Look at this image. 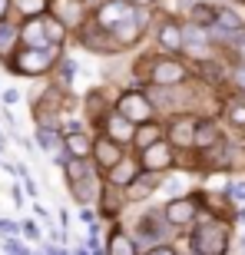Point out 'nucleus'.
<instances>
[{
	"instance_id": "nucleus-1",
	"label": "nucleus",
	"mask_w": 245,
	"mask_h": 255,
	"mask_svg": "<svg viewBox=\"0 0 245 255\" xmlns=\"http://www.w3.org/2000/svg\"><path fill=\"white\" fill-rule=\"evenodd\" d=\"M189 255H229L232 249V222L222 219H199L186 232Z\"/></svg>"
},
{
	"instance_id": "nucleus-2",
	"label": "nucleus",
	"mask_w": 245,
	"mask_h": 255,
	"mask_svg": "<svg viewBox=\"0 0 245 255\" xmlns=\"http://www.w3.org/2000/svg\"><path fill=\"white\" fill-rule=\"evenodd\" d=\"M129 232H132V239H136V246H139L142 252H149V249H156V246H166V242H172V239L179 236V232H172V226L166 222L162 206L159 209H139V216H136Z\"/></svg>"
},
{
	"instance_id": "nucleus-3",
	"label": "nucleus",
	"mask_w": 245,
	"mask_h": 255,
	"mask_svg": "<svg viewBox=\"0 0 245 255\" xmlns=\"http://www.w3.org/2000/svg\"><path fill=\"white\" fill-rule=\"evenodd\" d=\"M63 60V47H47V50H30L20 47L17 53H10V70L20 76H43Z\"/></svg>"
},
{
	"instance_id": "nucleus-4",
	"label": "nucleus",
	"mask_w": 245,
	"mask_h": 255,
	"mask_svg": "<svg viewBox=\"0 0 245 255\" xmlns=\"http://www.w3.org/2000/svg\"><path fill=\"white\" fill-rule=\"evenodd\" d=\"M162 216H166V222L172 226V232L186 236L189 229L202 219V199H199V192L172 196V199H166V202H162Z\"/></svg>"
},
{
	"instance_id": "nucleus-5",
	"label": "nucleus",
	"mask_w": 245,
	"mask_h": 255,
	"mask_svg": "<svg viewBox=\"0 0 245 255\" xmlns=\"http://www.w3.org/2000/svg\"><path fill=\"white\" fill-rule=\"evenodd\" d=\"M116 113L126 116L132 126H142V123L159 120L156 106H152V100L146 96L142 86H129V90H120V93H116Z\"/></svg>"
},
{
	"instance_id": "nucleus-6",
	"label": "nucleus",
	"mask_w": 245,
	"mask_h": 255,
	"mask_svg": "<svg viewBox=\"0 0 245 255\" xmlns=\"http://www.w3.org/2000/svg\"><path fill=\"white\" fill-rule=\"evenodd\" d=\"M136 159H139V169L142 172L169 176V172L179 166V149H176L169 139H162V142H156V146H149V149L136 152Z\"/></svg>"
},
{
	"instance_id": "nucleus-7",
	"label": "nucleus",
	"mask_w": 245,
	"mask_h": 255,
	"mask_svg": "<svg viewBox=\"0 0 245 255\" xmlns=\"http://www.w3.org/2000/svg\"><path fill=\"white\" fill-rule=\"evenodd\" d=\"M152 13H156V10L136 7V13H132V17H126L122 23H116V27L110 30V33H113V40H116V47H120V50H132V47H136V43L146 37V30H149Z\"/></svg>"
},
{
	"instance_id": "nucleus-8",
	"label": "nucleus",
	"mask_w": 245,
	"mask_h": 255,
	"mask_svg": "<svg viewBox=\"0 0 245 255\" xmlns=\"http://www.w3.org/2000/svg\"><path fill=\"white\" fill-rule=\"evenodd\" d=\"M196 126H199L196 113H176L166 120V139L179 152H196Z\"/></svg>"
},
{
	"instance_id": "nucleus-9",
	"label": "nucleus",
	"mask_w": 245,
	"mask_h": 255,
	"mask_svg": "<svg viewBox=\"0 0 245 255\" xmlns=\"http://www.w3.org/2000/svg\"><path fill=\"white\" fill-rule=\"evenodd\" d=\"M156 53L166 57H186V40H182V20L162 17L156 23Z\"/></svg>"
},
{
	"instance_id": "nucleus-10",
	"label": "nucleus",
	"mask_w": 245,
	"mask_h": 255,
	"mask_svg": "<svg viewBox=\"0 0 245 255\" xmlns=\"http://www.w3.org/2000/svg\"><path fill=\"white\" fill-rule=\"evenodd\" d=\"M126 156H129V152H126L122 142L110 139L106 132H96V139H93V166L100 169V176H106L113 166H120Z\"/></svg>"
},
{
	"instance_id": "nucleus-11",
	"label": "nucleus",
	"mask_w": 245,
	"mask_h": 255,
	"mask_svg": "<svg viewBox=\"0 0 245 255\" xmlns=\"http://www.w3.org/2000/svg\"><path fill=\"white\" fill-rule=\"evenodd\" d=\"M113 110H116V93L113 90H90V93L83 96V116L96 126V132H100V126L106 123V116L113 113Z\"/></svg>"
},
{
	"instance_id": "nucleus-12",
	"label": "nucleus",
	"mask_w": 245,
	"mask_h": 255,
	"mask_svg": "<svg viewBox=\"0 0 245 255\" xmlns=\"http://www.w3.org/2000/svg\"><path fill=\"white\" fill-rule=\"evenodd\" d=\"M63 90L60 86H50L47 93L33 103V120L37 126H60V113H63Z\"/></svg>"
},
{
	"instance_id": "nucleus-13",
	"label": "nucleus",
	"mask_w": 245,
	"mask_h": 255,
	"mask_svg": "<svg viewBox=\"0 0 245 255\" xmlns=\"http://www.w3.org/2000/svg\"><path fill=\"white\" fill-rule=\"evenodd\" d=\"M132 13H136V7H132L129 0H100V7L93 10V20L103 30H113L116 23H122V20L132 17Z\"/></svg>"
},
{
	"instance_id": "nucleus-14",
	"label": "nucleus",
	"mask_w": 245,
	"mask_h": 255,
	"mask_svg": "<svg viewBox=\"0 0 245 255\" xmlns=\"http://www.w3.org/2000/svg\"><path fill=\"white\" fill-rule=\"evenodd\" d=\"M129 209V199H126V189H116V186H110L106 182L103 186V196H100V202H96V212H100V219H110V222H120V216Z\"/></svg>"
},
{
	"instance_id": "nucleus-15",
	"label": "nucleus",
	"mask_w": 245,
	"mask_h": 255,
	"mask_svg": "<svg viewBox=\"0 0 245 255\" xmlns=\"http://www.w3.org/2000/svg\"><path fill=\"white\" fill-rule=\"evenodd\" d=\"M106 255H142V249L136 246V239L126 226L113 222L110 232H106Z\"/></svg>"
},
{
	"instance_id": "nucleus-16",
	"label": "nucleus",
	"mask_w": 245,
	"mask_h": 255,
	"mask_svg": "<svg viewBox=\"0 0 245 255\" xmlns=\"http://www.w3.org/2000/svg\"><path fill=\"white\" fill-rule=\"evenodd\" d=\"M162 179H166V176H156V172H139V179L126 189L129 206H146V202L156 196V189H162Z\"/></svg>"
},
{
	"instance_id": "nucleus-17",
	"label": "nucleus",
	"mask_w": 245,
	"mask_h": 255,
	"mask_svg": "<svg viewBox=\"0 0 245 255\" xmlns=\"http://www.w3.org/2000/svg\"><path fill=\"white\" fill-rule=\"evenodd\" d=\"M20 47H30V50H47L53 47L47 37V20L43 17H33V20H23L20 23Z\"/></svg>"
},
{
	"instance_id": "nucleus-18",
	"label": "nucleus",
	"mask_w": 245,
	"mask_h": 255,
	"mask_svg": "<svg viewBox=\"0 0 245 255\" xmlns=\"http://www.w3.org/2000/svg\"><path fill=\"white\" fill-rule=\"evenodd\" d=\"M103 186H106V179L96 172V176H90L83 182H70V196H73L76 206H96L100 196H103Z\"/></svg>"
},
{
	"instance_id": "nucleus-19",
	"label": "nucleus",
	"mask_w": 245,
	"mask_h": 255,
	"mask_svg": "<svg viewBox=\"0 0 245 255\" xmlns=\"http://www.w3.org/2000/svg\"><path fill=\"white\" fill-rule=\"evenodd\" d=\"M139 159H136V152H132V156H126V159L120 162V166H113V169L106 172L103 179L110 182V186H116V189H129L132 182L139 179Z\"/></svg>"
},
{
	"instance_id": "nucleus-20",
	"label": "nucleus",
	"mask_w": 245,
	"mask_h": 255,
	"mask_svg": "<svg viewBox=\"0 0 245 255\" xmlns=\"http://www.w3.org/2000/svg\"><path fill=\"white\" fill-rule=\"evenodd\" d=\"M100 132H106L110 139H116V142H122L126 149H132V136H136V126H132L126 116H120L116 110L106 116V123L100 126Z\"/></svg>"
},
{
	"instance_id": "nucleus-21",
	"label": "nucleus",
	"mask_w": 245,
	"mask_h": 255,
	"mask_svg": "<svg viewBox=\"0 0 245 255\" xmlns=\"http://www.w3.org/2000/svg\"><path fill=\"white\" fill-rule=\"evenodd\" d=\"M222 139H226V136H222V126H219L216 120H209V116H199V126H196V152L216 149Z\"/></svg>"
},
{
	"instance_id": "nucleus-22",
	"label": "nucleus",
	"mask_w": 245,
	"mask_h": 255,
	"mask_svg": "<svg viewBox=\"0 0 245 255\" xmlns=\"http://www.w3.org/2000/svg\"><path fill=\"white\" fill-rule=\"evenodd\" d=\"M162 139H166V123H162V120L142 123V126H136V136H132V152L149 149V146H156V142H162Z\"/></svg>"
},
{
	"instance_id": "nucleus-23",
	"label": "nucleus",
	"mask_w": 245,
	"mask_h": 255,
	"mask_svg": "<svg viewBox=\"0 0 245 255\" xmlns=\"http://www.w3.org/2000/svg\"><path fill=\"white\" fill-rule=\"evenodd\" d=\"M93 139L96 136H90V132H66L63 136V152L70 156V159H93Z\"/></svg>"
},
{
	"instance_id": "nucleus-24",
	"label": "nucleus",
	"mask_w": 245,
	"mask_h": 255,
	"mask_svg": "<svg viewBox=\"0 0 245 255\" xmlns=\"http://www.w3.org/2000/svg\"><path fill=\"white\" fill-rule=\"evenodd\" d=\"M222 120H226L236 132H242V136H245V96H239V93L229 96L226 106H222Z\"/></svg>"
},
{
	"instance_id": "nucleus-25",
	"label": "nucleus",
	"mask_w": 245,
	"mask_h": 255,
	"mask_svg": "<svg viewBox=\"0 0 245 255\" xmlns=\"http://www.w3.org/2000/svg\"><path fill=\"white\" fill-rule=\"evenodd\" d=\"M33 142H37V149L57 156V152H63V129H60V126H37Z\"/></svg>"
},
{
	"instance_id": "nucleus-26",
	"label": "nucleus",
	"mask_w": 245,
	"mask_h": 255,
	"mask_svg": "<svg viewBox=\"0 0 245 255\" xmlns=\"http://www.w3.org/2000/svg\"><path fill=\"white\" fill-rule=\"evenodd\" d=\"M216 13H219L216 3L199 0V3H192V7L186 10V20H189V23H199V27H216Z\"/></svg>"
},
{
	"instance_id": "nucleus-27",
	"label": "nucleus",
	"mask_w": 245,
	"mask_h": 255,
	"mask_svg": "<svg viewBox=\"0 0 245 255\" xmlns=\"http://www.w3.org/2000/svg\"><path fill=\"white\" fill-rule=\"evenodd\" d=\"M96 166H93V159H70L63 166V176H66V186L70 182H83V179H90V176H96Z\"/></svg>"
},
{
	"instance_id": "nucleus-28",
	"label": "nucleus",
	"mask_w": 245,
	"mask_h": 255,
	"mask_svg": "<svg viewBox=\"0 0 245 255\" xmlns=\"http://www.w3.org/2000/svg\"><path fill=\"white\" fill-rule=\"evenodd\" d=\"M216 27H222V30H229V33H245V17L239 13L236 7H219V13H216Z\"/></svg>"
},
{
	"instance_id": "nucleus-29",
	"label": "nucleus",
	"mask_w": 245,
	"mask_h": 255,
	"mask_svg": "<svg viewBox=\"0 0 245 255\" xmlns=\"http://www.w3.org/2000/svg\"><path fill=\"white\" fill-rule=\"evenodd\" d=\"M50 3H53V0H13V10H17L23 20H33V17H47Z\"/></svg>"
},
{
	"instance_id": "nucleus-30",
	"label": "nucleus",
	"mask_w": 245,
	"mask_h": 255,
	"mask_svg": "<svg viewBox=\"0 0 245 255\" xmlns=\"http://www.w3.org/2000/svg\"><path fill=\"white\" fill-rule=\"evenodd\" d=\"M17 40H20V27L13 20H3V23H0V57L10 60V50H13Z\"/></svg>"
},
{
	"instance_id": "nucleus-31",
	"label": "nucleus",
	"mask_w": 245,
	"mask_h": 255,
	"mask_svg": "<svg viewBox=\"0 0 245 255\" xmlns=\"http://www.w3.org/2000/svg\"><path fill=\"white\" fill-rule=\"evenodd\" d=\"M229 196V202L236 209H242L245 206V176H229V182H226V189H222Z\"/></svg>"
},
{
	"instance_id": "nucleus-32",
	"label": "nucleus",
	"mask_w": 245,
	"mask_h": 255,
	"mask_svg": "<svg viewBox=\"0 0 245 255\" xmlns=\"http://www.w3.org/2000/svg\"><path fill=\"white\" fill-rule=\"evenodd\" d=\"M43 20H47V37H50V43H53V47H63L66 33H70V30H66V23L57 17V13H47Z\"/></svg>"
},
{
	"instance_id": "nucleus-33",
	"label": "nucleus",
	"mask_w": 245,
	"mask_h": 255,
	"mask_svg": "<svg viewBox=\"0 0 245 255\" xmlns=\"http://www.w3.org/2000/svg\"><path fill=\"white\" fill-rule=\"evenodd\" d=\"M73 76H76V63H73V60H60V63H57V86L66 90V86L73 83Z\"/></svg>"
},
{
	"instance_id": "nucleus-34",
	"label": "nucleus",
	"mask_w": 245,
	"mask_h": 255,
	"mask_svg": "<svg viewBox=\"0 0 245 255\" xmlns=\"http://www.w3.org/2000/svg\"><path fill=\"white\" fill-rule=\"evenodd\" d=\"M229 86H232L239 96H245V60L232 63V70H229Z\"/></svg>"
},
{
	"instance_id": "nucleus-35",
	"label": "nucleus",
	"mask_w": 245,
	"mask_h": 255,
	"mask_svg": "<svg viewBox=\"0 0 245 255\" xmlns=\"http://www.w3.org/2000/svg\"><path fill=\"white\" fill-rule=\"evenodd\" d=\"M20 232H23L27 239H33V242L40 239V229H37V222H33V219H23V222H20Z\"/></svg>"
},
{
	"instance_id": "nucleus-36",
	"label": "nucleus",
	"mask_w": 245,
	"mask_h": 255,
	"mask_svg": "<svg viewBox=\"0 0 245 255\" xmlns=\"http://www.w3.org/2000/svg\"><path fill=\"white\" fill-rule=\"evenodd\" d=\"M142 255H182V252L172 246V242H166V246H156V249H149V252H142Z\"/></svg>"
},
{
	"instance_id": "nucleus-37",
	"label": "nucleus",
	"mask_w": 245,
	"mask_h": 255,
	"mask_svg": "<svg viewBox=\"0 0 245 255\" xmlns=\"http://www.w3.org/2000/svg\"><path fill=\"white\" fill-rule=\"evenodd\" d=\"M0 232H3V236H7V239H13V236H17V232H20V226H17V222H13V219H0Z\"/></svg>"
},
{
	"instance_id": "nucleus-38",
	"label": "nucleus",
	"mask_w": 245,
	"mask_h": 255,
	"mask_svg": "<svg viewBox=\"0 0 245 255\" xmlns=\"http://www.w3.org/2000/svg\"><path fill=\"white\" fill-rule=\"evenodd\" d=\"M132 7H142V10H156L159 7V0H129Z\"/></svg>"
},
{
	"instance_id": "nucleus-39",
	"label": "nucleus",
	"mask_w": 245,
	"mask_h": 255,
	"mask_svg": "<svg viewBox=\"0 0 245 255\" xmlns=\"http://www.w3.org/2000/svg\"><path fill=\"white\" fill-rule=\"evenodd\" d=\"M13 10V0H0V23L7 20V13Z\"/></svg>"
},
{
	"instance_id": "nucleus-40",
	"label": "nucleus",
	"mask_w": 245,
	"mask_h": 255,
	"mask_svg": "<svg viewBox=\"0 0 245 255\" xmlns=\"http://www.w3.org/2000/svg\"><path fill=\"white\" fill-rule=\"evenodd\" d=\"M17 100H20L17 90H3V103H17Z\"/></svg>"
},
{
	"instance_id": "nucleus-41",
	"label": "nucleus",
	"mask_w": 245,
	"mask_h": 255,
	"mask_svg": "<svg viewBox=\"0 0 245 255\" xmlns=\"http://www.w3.org/2000/svg\"><path fill=\"white\" fill-rule=\"evenodd\" d=\"M23 192H30V199H33V196H37V182H33V179H23Z\"/></svg>"
},
{
	"instance_id": "nucleus-42",
	"label": "nucleus",
	"mask_w": 245,
	"mask_h": 255,
	"mask_svg": "<svg viewBox=\"0 0 245 255\" xmlns=\"http://www.w3.org/2000/svg\"><path fill=\"white\" fill-rule=\"evenodd\" d=\"M43 255H66V249L63 246H47V249H43Z\"/></svg>"
},
{
	"instance_id": "nucleus-43",
	"label": "nucleus",
	"mask_w": 245,
	"mask_h": 255,
	"mask_svg": "<svg viewBox=\"0 0 245 255\" xmlns=\"http://www.w3.org/2000/svg\"><path fill=\"white\" fill-rule=\"evenodd\" d=\"M10 196H13V202H17V206H23V189H20V186H13V189H10Z\"/></svg>"
},
{
	"instance_id": "nucleus-44",
	"label": "nucleus",
	"mask_w": 245,
	"mask_h": 255,
	"mask_svg": "<svg viewBox=\"0 0 245 255\" xmlns=\"http://www.w3.org/2000/svg\"><path fill=\"white\" fill-rule=\"evenodd\" d=\"M70 255H90V249H86V246H80V249H73Z\"/></svg>"
},
{
	"instance_id": "nucleus-45",
	"label": "nucleus",
	"mask_w": 245,
	"mask_h": 255,
	"mask_svg": "<svg viewBox=\"0 0 245 255\" xmlns=\"http://www.w3.org/2000/svg\"><path fill=\"white\" fill-rule=\"evenodd\" d=\"M3 146H7V136H3V132H0V149H3Z\"/></svg>"
},
{
	"instance_id": "nucleus-46",
	"label": "nucleus",
	"mask_w": 245,
	"mask_h": 255,
	"mask_svg": "<svg viewBox=\"0 0 245 255\" xmlns=\"http://www.w3.org/2000/svg\"><path fill=\"white\" fill-rule=\"evenodd\" d=\"M239 3H245V0H239Z\"/></svg>"
}]
</instances>
